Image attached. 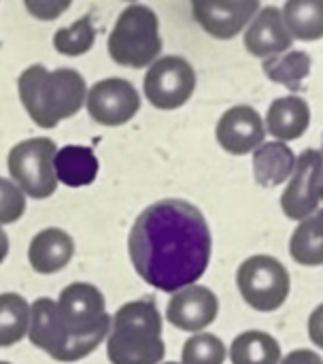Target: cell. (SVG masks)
<instances>
[{
  "mask_svg": "<svg viewBox=\"0 0 323 364\" xmlns=\"http://www.w3.org/2000/svg\"><path fill=\"white\" fill-rule=\"evenodd\" d=\"M55 316L62 328L79 341L102 343L111 331L104 294L85 282L66 286L55 301Z\"/></svg>",
  "mask_w": 323,
  "mask_h": 364,
  "instance_id": "5b68a950",
  "label": "cell"
},
{
  "mask_svg": "<svg viewBox=\"0 0 323 364\" xmlns=\"http://www.w3.org/2000/svg\"><path fill=\"white\" fill-rule=\"evenodd\" d=\"M211 250L207 218L196 205L181 198L149 205L128 237V254L138 277L170 294L194 286L207 273Z\"/></svg>",
  "mask_w": 323,
  "mask_h": 364,
  "instance_id": "6da1fadb",
  "label": "cell"
},
{
  "mask_svg": "<svg viewBox=\"0 0 323 364\" xmlns=\"http://www.w3.org/2000/svg\"><path fill=\"white\" fill-rule=\"evenodd\" d=\"M53 166L58 183H64L68 188L89 186L98 175V158L89 147L83 145H66L58 149Z\"/></svg>",
  "mask_w": 323,
  "mask_h": 364,
  "instance_id": "d6986e66",
  "label": "cell"
},
{
  "mask_svg": "<svg viewBox=\"0 0 323 364\" xmlns=\"http://www.w3.org/2000/svg\"><path fill=\"white\" fill-rule=\"evenodd\" d=\"M58 145L47 136H34L13 145L6 158V168L13 183L23 192V196L45 200L55 194V160Z\"/></svg>",
  "mask_w": 323,
  "mask_h": 364,
  "instance_id": "8992f818",
  "label": "cell"
},
{
  "mask_svg": "<svg viewBox=\"0 0 323 364\" xmlns=\"http://www.w3.org/2000/svg\"><path fill=\"white\" fill-rule=\"evenodd\" d=\"M290 254L302 267L323 264V218L311 215L298 224L290 239Z\"/></svg>",
  "mask_w": 323,
  "mask_h": 364,
  "instance_id": "7402d4cb",
  "label": "cell"
},
{
  "mask_svg": "<svg viewBox=\"0 0 323 364\" xmlns=\"http://www.w3.org/2000/svg\"><path fill=\"white\" fill-rule=\"evenodd\" d=\"M26 213L23 192L9 179L0 177V226L17 222Z\"/></svg>",
  "mask_w": 323,
  "mask_h": 364,
  "instance_id": "4316f807",
  "label": "cell"
},
{
  "mask_svg": "<svg viewBox=\"0 0 323 364\" xmlns=\"http://www.w3.org/2000/svg\"><path fill=\"white\" fill-rule=\"evenodd\" d=\"M281 346L262 331H247L232 341L230 360L232 364H279Z\"/></svg>",
  "mask_w": 323,
  "mask_h": 364,
  "instance_id": "44dd1931",
  "label": "cell"
},
{
  "mask_svg": "<svg viewBox=\"0 0 323 364\" xmlns=\"http://www.w3.org/2000/svg\"><path fill=\"white\" fill-rule=\"evenodd\" d=\"M281 15L292 38H323V0H288L281 9Z\"/></svg>",
  "mask_w": 323,
  "mask_h": 364,
  "instance_id": "ffe728a7",
  "label": "cell"
},
{
  "mask_svg": "<svg viewBox=\"0 0 323 364\" xmlns=\"http://www.w3.org/2000/svg\"><path fill=\"white\" fill-rule=\"evenodd\" d=\"M322 168L323 156L317 149H307L296 158L294 175L290 177V186L281 196V209L290 220L302 222L317 211V179Z\"/></svg>",
  "mask_w": 323,
  "mask_h": 364,
  "instance_id": "8fae6325",
  "label": "cell"
},
{
  "mask_svg": "<svg viewBox=\"0 0 323 364\" xmlns=\"http://www.w3.org/2000/svg\"><path fill=\"white\" fill-rule=\"evenodd\" d=\"M228 358L224 341L211 333L190 337L181 352V364H224Z\"/></svg>",
  "mask_w": 323,
  "mask_h": 364,
  "instance_id": "484cf974",
  "label": "cell"
},
{
  "mask_svg": "<svg viewBox=\"0 0 323 364\" xmlns=\"http://www.w3.org/2000/svg\"><path fill=\"white\" fill-rule=\"evenodd\" d=\"M166 354L162 341V316L145 301H130L111 318L106 356L111 364H160Z\"/></svg>",
  "mask_w": 323,
  "mask_h": 364,
  "instance_id": "3957f363",
  "label": "cell"
},
{
  "mask_svg": "<svg viewBox=\"0 0 323 364\" xmlns=\"http://www.w3.org/2000/svg\"><path fill=\"white\" fill-rule=\"evenodd\" d=\"M17 92L28 117L38 128L51 130L85 107L87 85L75 68L47 70L43 64H32L19 75Z\"/></svg>",
  "mask_w": 323,
  "mask_h": 364,
  "instance_id": "7a4b0ae2",
  "label": "cell"
},
{
  "mask_svg": "<svg viewBox=\"0 0 323 364\" xmlns=\"http://www.w3.org/2000/svg\"><path fill=\"white\" fill-rule=\"evenodd\" d=\"M279 364H323L322 356L311 352V350H296L292 354H288L285 358H281Z\"/></svg>",
  "mask_w": 323,
  "mask_h": 364,
  "instance_id": "f546056e",
  "label": "cell"
},
{
  "mask_svg": "<svg viewBox=\"0 0 323 364\" xmlns=\"http://www.w3.org/2000/svg\"><path fill=\"white\" fill-rule=\"evenodd\" d=\"M317 196H319V203H323V168L319 173V179H317Z\"/></svg>",
  "mask_w": 323,
  "mask_h": 364,
  "instance_id": "1f68e13d",
  "label": "cell"
},
{
  "mask_svg": "<svg viewBox=\"0 0 323 364\" xmlns=\"http://www.w3.org/2000/svg\"><path fill=\"white\" fill-rule=\"evenodd\" d=\"M23 6L32 17L40 21H49V19L60 17L64 11H68L70 0H26Z\"/></svg>",
  "mask_w": 323,
  "mask_h": 364,
  "instance_id": "83f0119b",
  "label": "cell"
},
{
  "mask_svg": "<svg viewBox=\"0 0 323 364\" xmlns=\"http://www.w3.org/2000/svg\"><path fill=\"white\" fill-rule=\"evenodd\" d=\"M292 43H294V38L285 28L281 9H277V6L260 9L245 32L247 51L251 55L264 58V60L290 51Z\"/></svg>",
  "mask_w": 323,
  "mask_h": 364,
  "instance_id": "9a60e30c",
  "label": "cell"
},
{
  "mask_svg": "<svg viewBox=\"0 0 323 364\" xmlns=\"http://www.w3.org/2000/svg\"><path fill=\"white\" fill-rule=\"evenodd\" d=\"M164 364H177V363H164Z\"/></svg>",
  "mask_w": 323,
  "mask_h": 364,
  "instance_id": "836d02e7",
  "label": "cell"
},
{
  "mask_svg": "<svg viewBox=\"0 0 323 364\" xmlns=\"http://www.w3.org/2000/svg\"><path fill=\"white\" fill-rule=\"evenodd\" d=\"M217 143L234 156H245L256 151L266 136L264 119L249 105H239L228 109L215 128Z\"/></svg>",
  "mask_w": 323,
  "mask_h": 364,
  "instance_id": "4fadbf2b",
  "label": "cell"
},
{
  "mask_svg": "<svg viewBox=\"0 0 323 364\" xmlns=\"http://www.w3.org/2000/svg\"><path fill=\"white\" fill-rule=\"evenodd\" d=\"M322 156H323V151H322Z\"/></svg>",
  "mask_w": 323,
  "mask_h": 364,
  "instance_id": "d590c367",
  "label": "cell"
},
{
  "mask_svg": "<svg viewBox=\"0 0 323 364\" xmlns=\"http://www.w3.org/2000/svg\"><path fill=\"white\" fill-rule=\"evenodd\" d=\"M75 256V241L62 228H45L30 241L28 262L38 275L60 273Z\"/></svg>",
  "mask_w": 323,
  "mask_h": 364,
  "instance_id": "2e32d148",
  "label": "cell"
},
{
  "mask_svg": "<svg viewBox=\"0 0 323 364\" xmlns=\"http://www.w3.org/2000/svg\"><path fill=\"white\" fill-rule=\"evenodd\" d=\"M143 90L147 100L162 111L183 107L196 90L194 66L181 55L158 58L145 75Z\"/></svg>",
  "mask_w": 323,
  "mask_h": 364,
  "instance_id": "9c48e42d",
  "label": "cell"
},
{
  "mask_svg": "<svg viewBox=\"0 0 323 364\" xmlns=\"http://www.w3.org/2000/svg\"><path fill=\"white\" fill-rule=\"evenodd\" d=\"M28 339L34 348L45 352L58 363H77L100 348L96 341L72 339L60 324L55 316V303L47 296L36 299L30 305V326Z\"/></svg>",
  "mask_w": 323,
  "mask_h": 364,
  "instance_id": "ba28073f",
  "label": "cell"
},
{
  "mask_svg": "<svg viewBox=\"0 0 323 364\" xmlns=\"http://www.w3.org/2000/svg\"><path fill=\"white\" fill-rule=\"evenodd\" d=\"M309 337L317 348L323 350V305H319L309 318Z\"/></svg>",
  "mask_w": 323,
  "mask_h": 364,
  "instance_id": "f1b7e54d",
  "label": "cell"
},
{
  "mask_svg": "<svg viewBox=\"0 0 323 364\" xmlns=\"http://www.w3.org/2000/svg\"><path fill=\"white\" fill-rule=\"evenodd\" d=\"M6 256H9V237H6L4 228L0 226V264L4 262Z\"/></svg>",
  "mask_w": 323,
  "mask_h": 364,
  "instance_id": "4dcf8cb0",
  "label": "cell"
},
{
  "mask_svg": "<svg viewBox=\"0 0 323 364\" xmlns=\"http://www.w3.org/2000/svg\"><path fill=\"white\" fill-rule=\"evenodd\" d=\"M296 168V156L288 143H262L253 151V177L262 188H277L285 183Z\"/></svg>",
  "mask_w": 323,
  "mask_h": 364,
  "instance_id": "ac0fdd59",
  "label": "cell"
},
{
  "mask_svg": "<svg viewBox=\"0 0 323 364\" xmlns=\"http://www.w3.org/2000/svg\"><path fill=\"white\" fill-rule=\"evenodd\" d=\"M196 21L219 41L234 38L260 11L258 0H239V2H192Z\"/></svg>",
  "mask_w": 323,
  "mask_h": 364,
  "instance_id": "5bb4252c",
  "label": "cell"
},
{
  "mask_svg": "<svg viewBox=\"0 0 323 364\" xmlns=\"http://www.w3.org/2000/svg\"><path fill=\"white\" fill-rule=\"evenodd\" d=\"M85 107L96 124L115 128L134 119L141 111V94L128 79L109 77L87 90Z\"/></svg>",
  "mask_w": 323,
  "mask_h": 364,
  "instance_id": "30bf717a",
  "label": "cell"
},
{
  "mask_svg": "<svg viewBox=\"0 0 323 364\" xmlns=\"http://www.w3.org/2000/svg\"><path fill=\"white\" fill-rule=\"evenodd\" d=\"M30 305L17 292L0 294V348H11L28 335Z\"/></svg>",
  "mask_w": 323,
  "mask_h": 364,
  "instance_id": "603a6c76",
  "label": "cell"
},
{
  "mask_svg": "<svg viewBox=\"0 0 323 364\" xmlns=\"http://www.w3.org/2000/svg\"><path fill=\"white\" fill-rule=\"evenodd\" d=\"M311 124V109L300 96H283L277 98L266 113V128L279 141H296L300 139Z\"/></svg>",
  "mask_w": 323,
  "mask_h": 364,
  "instance_id": "e0dca14e",
  "label": "cell"
},
{
  "mask_svg": "<svg viewBox=\"0 0 323 364\" xmlns=\"http://www.w3.org/2000/svg\"><path fill=\"white\" fill-rule=\"evenodd\" d=\"M262 68L270 81L281 83L285 87H298L311 73V58L307 51L292 49V51L266 58Z\"/></svg>",
  "mask_w": 323,
  "mask_h": 364,
  "instance_id": "cb8c5ba5",
  "label": "cell"
},
{
  "mask_svg": "<svg viewBox=\"0 0 323 364\" xmlns=\"http://www.w3.org/2000/svg\"><path fill=\"white\" fill-rule=\"evenodd\" d=\"M106 47L111 60L119 66H151L162 51L158 15L147 4H128L113 26Z\"/></svg>",
  "mask_w": 323,
  "mask_h": 364,
  "instance_id": "277c9868",
  "label": "cell"
},
{
  "mask_svg": "<svg viewBox=\"0 0 323 364\" xmlns=\"http://www.w3.org/2000/svg\"><path fill=\"white\" fill-rule=\"evenodd\" d=\"M0 364H11V363H0Z\"/></svg>",
  "mask_w": 323,
  "mask_h": 364,
  "instance_id": "e575fe53",
  "label": "cell"
},
{
  "mask_svg": "<svg viewBox=\"0 0 323 364\" xmlns=\"http://www.w3.org/2000/svg\"><path fill=\"white\" fill-rule=\"evenodd\" d=\"M290 286L288 269L266 254L247 258L236 271V288L243 301L262 314L283 307L290 296Z\"/></svg>",
  "mask_w": 323,
  "mask_h": 364,
  "instance_id": "52a82bcc",
  "label": "cell"
},
{
  "mask_svg": "<svg viewBox=\"0 0 323 364\" xmlns=\"http://www.w3.org/2000/svg\"><path fill=\"white\" fill-rule=\"evenodd\" d=\"M217 314L219 301L215 292L198 284L175 292L166 307V318L175 328L196 335L211 326L217 320Z\"/></svg>",
  "mask_w": 323,
  "mask_h": 364,
  "instance_id": "7c38bea8",
  "label": "cell"
},
{
  "mask_svg": "<svg viewBox=\"0 0 323 364\" xmlns=\"http://www.w3.org/2000/svg\"><path fill=\"white\" fill-rule=\"evenodd\" d=\"M319 215H322V218H323V209H322V211H319Z\"/></svg>",
  "mask_w": 323,
  "mask_h": 364,
  "instance_id": "d6a6232c",
  "label": "cell"
},
{
  "mask_svg": "<svg viewBox=\"0 0 323 364\" xmlns=\"http://www.w3.org/2000/svg\"><path fill=\"white\" fill-rule=\"evenodd\" d=\"M94 41H96V28L89 15L79 17L75 23L64 26L53 34L55 51H60L62 55H70V58L87 53L94 47Z\"/></svg>",
  "mask_w": 323,
  "mask_h": 364,
  "instance_id": "d4e9b609",
  "label": "cell"
}]
</instances>
